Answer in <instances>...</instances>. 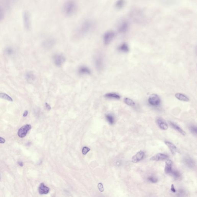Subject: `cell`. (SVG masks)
<instances>
[{
  "mask_svg": "<svg viewBox=\"0 0 197 197\" xmlns=\"http://www.w3.org/2000/svg\"><path fill=\"white\" fill-rule=\"evenodd\" d=\"M171 191L173 192H176V190L175 189V187H174V186L173 184H172V185H171Z\"/></svg>",
  "mask_w": 197,
  "mask_h": 197,
  "instance_id": "33",
  "label": "cell"
},
{
  "mask_svg": "<svg viewBox=\"0 0 197 197\" xmlns=\"http://www.w3.org/2000/svg\"><path fill=\"white\" fill-rule=\"evenodd\" d=\"M95 64L96 68L98 70H101L103 68L104 61L102 56L97 55L95 59Z\"/></svg>",
  "mask_w": 197,
  "mask_h": 197,
  "instance_id": "7",
  "label": "cell"
},
{
  "mask_svg": "<svg viewBox=\"0 0 197 197\" xmlns=\"http://www.w3.org/2000/svg\"><path fill=\"white\" fill-rule=\"evenodd\" d=\"M105 97L108 98H115L117 100H119L120 98L119 95L115 93H110L106 94Z\"/></svg>",
  "mask_w": 197,
  "mask_h": 197,
  "instance_id": "18",
  "label": "cell"
},
{
  "mask_svg": "<svg viewBox=\"0 0 197 197\" xmlns=\"http://www.w3.org/2000/svg\"><path fill=\"white\" fill-rule=\"evenodd\" d=\"M31 125L29 124H27L22 126L17 132L18 136L21 138L25 137L29 131L31 129Z\"/></svg>",
  "mask_w": 197,
  "mask_h": 197,
  "instance_id": "3",
  "label": "cell"
},
{
  "mask_svg": "<svg viewBox=\"0 0 197 197\" xmlns=\"http://www.w3.org/2000/svg\"><path fill=\"white\" fill-rule=\"evenodd\" d=\"M106 118L109 123L110 125H113L114 123V117L110 114L106 115Z\"/></svg>",
  "mask_w": 197,
  "mask_h": 197,
  "instance_id": "23",
  "label": "cell"
},
{
  "mask_svg": "<svg viewBox=\"0 0 197 197\" xmlns=\"http://www.w3.org/2000/svg\"><path fill=\"white\" fill-rule=\"evenodd\" d=\"M156 123L159 128L163 130H167L168 129V126L166 121L161 119L158 118L157 119Z\"/></svg>",
  "mask_w": 197,
  "mask_h": 197,
  "instance_id": "10",
  "label": "cell"
},
{
  "mask_svg": "<svg viewBox=\"0 0 197 197\" xmlns=\"http://www.w3.org/2000/svg\"><path fill=\"white\" fill-rule=\"evenodd\" d=\"M0 98H3L6 100L11 101V102L13 101V99L12 97L6 93H0Z\"/></svg>",
  "mask_w": 197,
  "mask_h": 197,
  "instance_id": "20",
  "label": "cell"
},
{
  "mask_svg": "<svg viewBox=\"0 0 197 197\" xmlns=\"http://www.w3.org/2000/svg\"><path fill=\"white\" fill-rule=\"evenodd\" d=\"M4 16V11L1 7L0 6V21L3 20Z\"/></svg>",
  "mask_w": 197,
  "mask_h": 197,
  "instance_id": "27",
  "label": "cell"
},
{
  "mask_svg": "<svg viewBox=\"0 0 197 197\" xmlns=\"http://www.w3.org/2000/svg\"><path fill=\"white\" fill-rule=\"evenodd\" d=\"M119 49L121 52H125V53L128 52L129 51L128 46L125 43H124L121 45L119 47Z\"/></svg>",
  "mask_w": 197,
  "mask_h": 197,
  "instance_id": "19",
  "label": "cell"
},
{
  "mask_svg": "<svg viewBox=\"0 0 197 197\" xmlns=\"http://www.w3.org/2000/svg\"><path fill=\"white\" fill-rule=\"evenodd\" d=\"M128 28V24L127 23H122L120 26L119 29L120 31L124 32L126 31Z\"/></svg>",
  "mask_w": 197,
  "mask_h": 197,
  "instance_id": "22",
  "label": "cell"
},
{
  "mask_svg": "<svg viewBox=\"0 0 197 197\" xmlns=\"http://www.w3.org/2000/svg\"><path fill=\"white\" fill-rule=\"evenodd\" d=\"M124 1H118L116 4V6L117 9H120L124 6Z\"/></svg>",
  "mask_w": 197,
  "mask_h": 197,
  "instance_id": "24",
  "label": "cell"
},
{
  "mask_svg": "<svg viewBox=\"0 0 197 197\" xmlns=\"http://www.w3.org/2000/svg\"><path fill=\"white\" fill-rule=\"evenodd\" d=\"M98 189L100 190V191L102 192L104 191V187L103 186V184L101 183H98Z\"/></svg>",
  "mask_w": 197,
  "mask_h": 197,
  "instance_id": "31",
  "label": "cell"
},
{
  "mask_svg": "<svg viewBox=\"0 0 197 197\" xmlns=\"http://www.w3.org/2000/svg\"><path fill=\"white\" fill-rule=\"evenodd\" d=\"M148 101L151 105L153 106H157L159 105L161 103L159 97L157 94H155L151 95L148 98Z\"/></svg>",
  "mask_w": 197,
  "mask_h": 197,
  "instance_id": "4",
  "label": "cell"
},
{
  "mask_svg": "<svg viewBox=\"0 0 197 197\" xmlns=\"http://www.w3.org/2000/svg\"><path fill=\"white\" fill-rule=\"evenodd\" d=\"M169 124L170 126L173 128L174 129H175V130H176L178 132H179L180 134H181L182 135L184 136L186 135V132L182 129L179 126H178V125H176L175 123L170 122V121L169 122Z\"/></svg>",
  "mask_w": 197,
  "mask_h": 197,
  "instance_id": "15",
  "label": "cell"
},
{
  "mask_svg": "<svg viewBox=\"0 0 197 197\" xmlns=\"http://www.w3.org/2000/svg\"><path fill=\"white\" fill-rule=\"evenodd\" d=\"M168 156L167 155L164 154L159 153L153 156L150 158V159L152 161H163L166 159L168 158Z\"/></svg>",
  "mask_w": 197,
  "mask_h": 197,
  "instance_id": "9",
  "label": "cell"
},
{
  "mask_svg": "<svg viewBox=\"0 0 197 197\" xmlns=\"http://www.w3.org/2000/svg\"><path fill=\"white\" fill-rule=\"evenodd\" d=\"M94 26V23L92 21L85 20L78 28L76 31V35L79 37L84 36L92 30Z\"/></svg>",
  "mask_w": 197,
  "mask_h": 197,
  "instance_id": "1",
  "label": "cell"
},
{
  "mask_svg": "<svg viewBox=\"0 0 197 197\" xmlns=\"http://www.w3.org/2000/svg\"><path fill=\"white\" fill-rule=\"evenodd\" d=\"M115 36V33L113 31H108L104 34L103 38V42L106 45H108L110 43Z\"/></svg>",
  "mask_w": 197,
  "mask_h": 197,
  "instance_id": "5",
  "label": "cell"
},
{
  "mask_svg": "<svg viewBox=\"0 0 197 197\" xmlns=\"http://www.w3.org/2000/svg\"><path fill=\"white\" fill-rule=\"evenodd\" d=\"M171 175H173V176L175 178H178L179 176V174L178 172H177L176 171H173L172 172V173H171Z\"/></svg>",
  "mask_w": 197,
  "mask_h": 197,
  "instance_id": "30",
  "label": "cell"
},
{
  "mask_svg": "<svg viewBox=\"0 0 197 197\" xmlns=\"http://www.w3.org/2000/svg\"><path fill=\"white\" fill-rule=\"evenodd\" d=\"M176 97L181 101L184 102H188L189 101V99L185 95L181 93H177L175 94Z\"/></svg>",
  "mask_w": 197,
  "mask_h": 197,
  "instance_id": "17",
  "label": "cell"
},
{
  "mask_svg": "<svg viewBox=\"0 0 197 197\" xmlns=\"http://www.w3.org/2000/svg\"><path fill=\"white\" fill-rule=\"evenodd\" d=\"M144 156V153L143 151H140L135 154L132 158V162L136 163L141 161L143 159Z\"/></svg>",
  "mask_w": 197,
  "mask_h": 197,
  "instance_id": "8",
  "label": "cell"
},
{
  "mask_svg": "<svg viewBox=\"0 0 197 197\" xmlns=\"http://www.w3.org/2000/svg\"><path fill=\"white\" fill-rule=\"evenodd\" d=\"M78 72L79 74L82 75H89L91 74V70L90 69L86 66H80L78 69Z\"/></svg>",
  "mask_w": 197,
  "mask_h": 197,
  "instance_id": "11",
  "label": "cell"
},
{
  "mask_svg": "<svg viewBox=\"0 0 197 197\" xmlns=\"http://www.w3.org/2000/svg\"><path fill=\"white\" fill-rule=\"evenodd\" d=\"M18 164L20 166L22 167L23 166V163L22 162H21V161L18 162Z\"/></svg>",
  "mask_w": 197,
  "mask_h": 197,
  "instance_id": "36",
  "label": "cell"
},
{
  "mask_svg": "<svg viewBox=\"0 0 197 197\" xmlns=\"http://www.w3.org/2000/svg\"><path fill=\"white\" fill-rule=\"evenodd\" d=\"M173 163L170 160H167L165 163L164 171L167 174H171L173 170L172 169Z\"/></svg>",
  "mask_w": 197,
  "mask_h": 197,
  "instance_id": "12",
  "label": "cell"
},
{
  "mask_svg": "<svg viewBox=\"0 0 197 197\" xmlns=\"http://www.w3.org/2000/svg\"><path fill=\"white\" fill-rule=\"evenodd\" d=\"M23 20H24V25L25 26L26 28L27 29H29L30 28V17L29 14L28 12H25L24 13L23 15Z\"/></svg>",
  "mask_w": 197,
  "mask_h": 197,
  "instance_id": "16",
  "label": "cell"
},
{
  "mask_svg": "<svg viewBox=\"0 0 197 197\" xmlns=\"http://www.w3.org/2000/svg\"><path fill=\"white\" fill-rule=\"evenodd\" d=\"M165 143L169 148L172 154L173 155H175L176 153L178 151V148L173 143L168 141H165Z\"/></svg>",
  "mask_w": 197,
  "mask_h": 197,
  "instance_id": "13",
  "label": "cell"
},
{
  "mask_svg": "<svg viewBox=\"0 0 197 197\" xmlns=\"http://www.w3.org/2000/svg\"><path fill=\"white\" fill-rule=\"evenodd\" d=\"M65 57L62 54H57L54 56V64L57 66H61L65 63Z\"/></svg>",
  "mask_w": 197,
  "mask_h": 197,
  "instance_id": "6",
  "label": "cell"
},
{
  "mask_svg": "<svg viewBox=\"0 0 197 197\" xmlns=\"http://www.w3.org/2000/svg\"><path fill=\"white\" fill-rule=\"evenodd\" d=\"M50 189L45 185L43 183H41L39 188V192L41 194H46L49 192Z\"/></svg>",
  "mask_w": 197,
  "mask_h": 197,
  "instance_id": "14",
  "label": "cell"
},
{
  "mask_svg": "<svg viewBox=\"0 0 197 197\" xmlns=\"http://www.w3.org/2000/svg\"><path fill=\"white\" fill-rule=\"evenodd\" d=\"M77 7V4L75 1H67L63 7V11L66 16H72L76 12Z\"/></svg>",
  "mask_w": 197,
  "mask_h": 197,
  "instance_id": "2",
  "label": "cell"
},
{
  "mask_svg": "<svg viewBox=\"0 0 197 197\" xmlns=\"http://www.w3.org/2000/svg\"><path fill=\"white\" fill-rule=\"evenodd\" d=\"M14 51L12 48L10 47L7 48L5 50V53L8 55H11L13 53Z\"/></svg>",
  "mask_w": 197,
  "mask_h": 197,
  "instance_id": "26",
  "label": "cell"
},
{
  "mask_svg": "<svg viewBox=\"0 0 197 197\" xmlns=\"http://www.w3.org/2000/svg\"><path fill=\"white\" fill-rule=\"evenodd\" d=\"M6 142V140L3 138L0 137V144H4Z\"/></svg>",
  "mask_w": 197,
  "mask_h": 197,
  "instance_id": "32",
  "label": "cell"
},
{
  "mask_svg": "<svg viewBox=\"0 0 197 197\" xmlns=\"http://www.w3.org/2000/svg\"><path fill=\"white\" fill-rule=\"evenodd\" d=\"M189 129H190V131L192 134H194L196 135V134H197V128H196V126H191L189 128Z\"/></svg>",
  "mask_w": 197,
  "mask_h": 197,
  "instance_id": "25",
  "label": "cell"
},
{
  "mask_svg": "<svg viewBox=\"0 0 197 197\" xmlns=\"http://www.w3.org/2000/svg\"><path fill=\"white\" fill-rule=\"evenodd\" d=\"M90 150V149L88 147H84L83 148L82 150V153L84 155H85L88 153L89 151Z\"/></svg>",
  "mask_w": 197,
  "mask_h": 197,
  "instance_id": "29",
  "label": "cell"
},
{
  "mask_svg": "<svg viewBox=\"0 0 197 197\" xmlns=\"http://www.w3.org/2000/svg\"><path fill=\"white\" fill-rule=\"evenodd\" d=\"M28 111L27 110H26V111H24L23 114V116L24 117L27 116H28Z\"/></svg>",
  "mask_w": 197,
  "mask_h": 197,
  "instance_id": "34",
  "label": "cell"
},
{
  "mask_svg": "<svg viewBox=\"0 0 197 197\" xmlns=\"http://www.w3.org/2000/svg\"><path fill=\"white\" fill-rule=\"evenodd\" d=\"M124 101L126 104H127L128 106H133L135 104L134 101L131 99L129 98H124Z\"/></svg>",
  "mask_w": 197,
  "mask_h": 197,
  "instance_id": "21",
  "label": "cell"
},
{
  "mask_svg": "<svg viewBox=\"0 0 197 197\" xmlns=\"http://www.w3.org/2000/svg\"><path fill=\"white\" fill-rule=\"evenodd\" d=\"M45 106H46V107H47V108L48 109L50 110L51 109V107L50 106H49V105H48L47 103H45Z\"/></svg>",
  "mask_w": 197,
  "mask_h": 197,
  "instance_id": "35",
  "label": "cell"
},
{
  "mask_svg": "<svg viewBox=\"0 0 197 197\" xmlns=\"http://www.w3.org/2000/svg\"><path fill=\"white\" fill-rule=\"evenodd\" d=\"M148 181L150 182H152L153 183H156V182H157V179L156 178H155V177H153V176H151V177H149L148 178Z\"/></svg>",
  "mask_w": 197,
  "mask_h": 197,
  "instance_id": "28",
  "label": "cell"
}]
</instances>
